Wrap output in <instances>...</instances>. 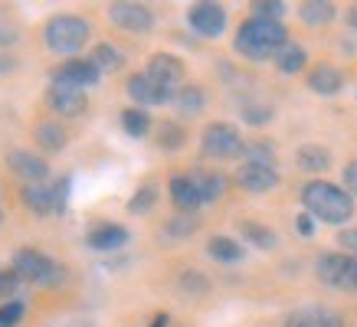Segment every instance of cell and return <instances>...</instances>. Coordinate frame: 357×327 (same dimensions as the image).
<instances>
[{"label": "cell", "mask_w": 357, "mask_h": 327, "mask_svg": "<svg viewBox=\"0 0 357 327\" xmlns=\"http://www.w3.org/2000/svg\"><path fill=\"white\" fill-rule=\"evenodd\" d=\"M289 46V33L279 20H259V17H249L243 20L236 33V49L246 59H275Z\"/></svg>", "instance_id": "6da1fadb"}, {"label": "cell", "mask_w": 357, "mask_h": 327, "mask_svg": "<svg viewBox=\"0 0 357 327\" xmlns=\"http://www.w3.org/2000/svg\"><path fill=\"white\" fill-rule=\"evenodd\" d=\"M302 203H305V209H308V216L335 223V226L347 223L351 213H354L351 193L341 190V186H335V184H328V180H312V184H305Z\"/></svg>", "instance_id": "7a4b0ae2"}, {"label": "cell", "mask_w": 357, "mask_h": 327, "mask_svg": "<svg viewBox=\"0 0 357 327\" xmlns=\"http://www.w3.org/2000/svg\"><path fill=\"white\" fill-rule=\"evenodd\" d=\"M89 33H92L89 20H82L76 13H59V17H53V20L46 23L43 36L53 53H79L86 46Z\"/></svg>", "instance_id": "3957f363"}, {"label": "cell", "mask_w": 357, "mask_h": 327, "mask_svg": "<svg viewBox=\"0 0 357 327\" xmlns=\"http://www.w3.org/2000/svg\"><path fill=\"white\" fill-rule=\"evenodd\" d=\"M13 272L20 275L23 282H36V285H53L59 282V265H56L50 255L36 249H20L13 255Z\"/></svg>", "instance_id": "277c9868"}, {"label": "cell", "mask_w": 357, "mask_h": 327, "mask_svg": "<svg viewBox=\"0 0 357 327\" xmlns=\"http://www.w3.org/2000/svg\"><path fill=\"white\" fill-rule=\"evenodd\" d=\"M144 76L151 79L154 86L161 88L167 98H174L181 88H184V63L177 56H167V53H158L151 56V63L144 69Z\"/></svg>", "instance_id": "5b68a950"}, {"label": "cell", "mask_w": 357, "mask_h": 327, "mask_svg": "<svg viewBox=\"0 0 357 327\" xmlns=\"http://www.w3.org/2000/svg\"><path fill=\"white\" fill-rule=\"evenodd\" d=\"M204 154L210 157H236L243 154V138L227 121H213L204 128Z\"/></svg>", "instance_id": "8992f818"}, {"label": "cell", "mask_w": 357, "mask_h": 327, "mask_svg": "<svg viewBox=\"0 0 357 327\" xmlns=\"http://www.w3.org/2000/svg\"><path fill=\"white\" fill-rule=\"evenodd\" d=\"M109 20L128 33H148L154 26V13L148 7H141V3L121 0V3H112L109 7Z\"/></svg>", "instance_id": "52a82bcc"}, {"label": "cell", "mask_w": 357, "mask_h": 327, "mask_svg": "<svg viewBox=\"0 0 357 327\" xmlns=\"http://www.w3.org/2000/svg\"><path fill=\"white\" fill-rule=\"evenodd\" d=\"M98 76H102V72H98L89 59H69V63H63L53 72V86H69V88H82V92H86L89 86L98 82Z\"/></svg>", "instance_id": "ba28073f"}, {"label": "cell", "mask_w": 357, "mask_h": 327, "mask_svg": "<svg viewBox=\"0 0 357 327\" xmlns=\"http://www.w3.org/2000/svg\"><path fill=\"white\" fill-rule=\"evenodd\" d=\"M66 184H69V180H63V184H59V190H53V186H43V184H26V186H23V203H26L33 213L50 216V213H56V209L63 207Z\"/></svg>", "instance_id": "9c48e42d"}, {"label": "cell", "mask_w": 357, "mask_h": 327, "mask_svg": "<svg viewBox=\"0 0 357 327\" xmlns=\"http://www.w3.org/2000/svg\"><path fill=\"white\" fill-rule=\"evenodd\" d=\"M236 184L249 193H269L279 186V174L275 167H262V164H239L236 170Z\"/></svg>", "instance_id": "30bf717a"}, {"label": "cell", "mask_w": 357, "mask_h": 327, "mask_svg": "<svg viewBox=\"0 0 357 327\" xmlns=\"http://www.w3.org/2000/svg\"><path fill=\"white\" fill-rule=\"evenodd\" d=\"M187 20L200 36H220L227 26V10L220 3H197V7H190Z\"/></svg>", "instance_id": "8fae6325"}, {"label": "cell", "mask_w": 357, "mask_h": 327, "mask_svg": "<svg viewBox=\"0 0 357 327\" xmlns=\"http://www.w3.org/2000/svg\"><path fill=\"white\" fill-rule=\"evenodd\" d=\"M351 259H354V255H347V252H325V255L318 259V265H314V275H318L325 285L341 288L347 269H351Z\"/></svg>", "instance_id": "7c38bea8"}, {"label": "cell", "mask_w": 357, "mask_h": 327, "mask_svg": "<svg viewBox=\"0 0 357 327\" xmlns=\"http://www.w3.org/2000/svg\"><path fill=\"white\" fill-rule=\"evenodd\" d=\"M285 327H344V321L331 308H302L285 317Z\"/></svg>", "instance_id": "4fadbf2b"}, {"label": "cell", "mask_w": 357, "mask_h": 327, "mask_svg": "<svg viewBox=\"0 0 357 327\" xmlns=\"http://www.w3.org/2000/svg\"><path fill=\"white\" fill-rule=\"evenodd\" d=\"M86 242L92 249H102V252H112V249H121L128 242V229L119 226V223H98V226L89 229Z\"/></svg>", "instance_id": "5bb4252c"}, {"label": "cell", "mask_w": 357, "mask_h": 327, "mask_svg": "<svg viewBox=\"0 0 357 327\" xmlns=\"http://www.w3.org/2000/svg\"><path fill=\"white\" fill-rule=\"evenodd\" d=\"M50 105L56 115L73 118L79 111H86V92L82 88H69V86H53L50 88Z\"/></svg>", "instance_id": "9a60e30c"}, {"label": "cell", "mask_w": 357, "mask_h": 327, "mask_svg": "<svg viewBox=\"0 0 357 327\" xmlns=\"http://www.w3.org/2000/svg\"><path fill=\"white\" fill-rule=\"evenodd\" d=\"M10 170L17 177H23L26 184H40L46 174H50V167H46L43 157H36L30 151H10Z\"/></svg>", "instance_id": "2e32d148"}, {"label": "cell", "mask_w": 357, "mask_h": 327, "mask_svg": "<svg viewBox=\"0 0 357 327\" xmlns=\"http://www.w3.org/2000/svg\"><path fill=\"white\" fill-rule=\"evenodd\" d=\"M171 200L177 209H184V213H194L200 203H204V196H200V190H197V184L190 180V174H177L171 177Z\"/></svg>", "instance_id": "e0dca14e"}, {"label": "cell", "mask_w": 357, "mask_h": 327, "mask_svg": "<svg viewBox=\"0 0 357 327\" xmlns=\"http://www.w3.org/2000/svg\"><path fill=\"white\" fill-rule=\"evenodd\" d=\"M308 86H312V92H318V95H335V92L344 88V76H341V69H335L331 63H321L312 69Z\"/></svg>", "instance_id": "ac0fdd59"}, {"label": "cell", "mask_w": 357, "mask_h": 327, "mask_svg": "<svg viewBox=\"0 0 357 327\" xmlns=\"http://www.w3.org/2000/svg\"><path fill=\"white\" fill-rule=\"evenodd\" d=\"M128 95L135 98L138 105H161V102H167V95H164L161 88L154 86L144 72H138V76L128 79Z\"/></svg>", "instance_id": "d6986e66"}, {"label": "cell", "mask_w": 357, "mask_h": 327, "mask_svg": "<svg viewBox=\"0 0 357 327\" xmlns=\"http://www.w3.org/2000/svg\"><path fill=\"white\" fill-rule=\"evenodd\" d=\"M190 180L197 184L204 203H213V200H220V196L227 193V177L217 174V170H197V174H190Z\"/></svg>", "instance_id": "ffe728a7"}, {"label": "cell", "mask_w": 357, "mask_h": 327, "mask_svg": "<svg viewBox=\"0 0 357 327\" xmlns=\"http://www.w3.org/2000/svg\"><path fill=\"white\" fill-rule=\"evenodd\" d=\"M295 161H298L302 170H325L328 164H331V154L325 147H318V144H305V147H298Z\"/></svg>", "instance_id": "44dd1931"}, {"label": "cell", "mask_w": 357, "mask_h": 327, "mask_svg": "<svg viewBox=\"0 0 357 327\" xmlns=\"http://www.w3.org/2000/svg\"><path fill=\"white\" fill-rule=\"evenodd\" d=\"M89 63L96 65L98 72H115L125 59H121V53L112 43H98L96 49H92V56H89Z\"/></svg>", "instance_id": "7402d4cb"}, {"label": "cell", "mask_w": 357, "mask_h": 327, "mask_svg": "<svg viewBox=\"0 0 357 327\" xmlns=\"http://www.w3.org/2000/svg\"><path fill=\"white\" fill-rule=\"evenodd\" d=\"M174 105H177V111L181 115H197V111L206 105V95H204V88H197V86H184L177 95H174Z\"/></svg>", "instance_id": "603a6c76"}, {"label": "cell", "mask_w": 357, "mask_h": 327, "mask_svg": "<svg viewBox=\"0 0 357 327\" xmlns=\"http://www.w3.org/2000/svg\"><path fill=\"white\" fill-rule=\"evenodd\" d=\"M206 252L220 262H239L243 259V246H239L236 239H229V236H213L210 246H206Z\"/></svg>", "instance_id": "cb8c5ba5"}, {"label": "cell", "mask_w": 357, "mask_h": 327, "mask_svg": "<svg viewBox=\"0 0 357 327\" xmlns=\"http://www.w3.org/2000/svg\"><path fill=\"white\" fill-rule=\"evenodd\" d=\"M305 23H312V26H325V23L335 20V7L325 3V0H312V3H302V10H298Z\"/></svg>", "instance_id": "d4e9b609"}, {"label": "cell", "mask_w": 357, "mask_h": 327, "mask_svg": "<svg viewBox=\"0 0 357 327\" xmlns=\"http://www.w3.org/2000/svg\"><path fill=\"white\" fill-rule=\"evenodd\" d=\"M36 141H40V147H46V151H59L66 144V131L56 125V121H40L36 125Z\"/></svg>", "instance_id": "484cf974"}, {"label": "cell", "mask_w": 357, "mask_h": 327, "mask_svg": "<svg viewBox=\"0 0 357 327\" xmlns=\"http://www.w3.org/2000/svg\"><path fill=\"white\" fill-rule=\"evenodd\" d=\"M239 232H243V239H249L252 246H259V249H272L275 246V232L259 223H239Z\"/></svg>", "instance_id": "4316f807"}, {"label": "cell", "mask_w": 357, "mask_h": 327, "mask_svg": "<svg viewBox=\"0 0 357 327\" xmlns=\"http://www.w3.org/2000/svg\"><path fill=\"white\" fill-rule=\"evenodd\" d=\"M305 63H308V56H305L302 46H285L279 56H275V65H279L282 72H298V69H305Z\"/></svg>", "instance_id": "83f0119b"}, {"label": "cell", "mask_w": 357, "mask_h": 327, "mask_svg": "<svg viewBox=\"0 0 357 327\" xmlns=\"http://www.w3.org/2000/svg\"><path fill=\"white\" fill-rule=\"evenodd\" d=\"M243 164H262V167H272V157H275V151H272L266 141H249L243 144Z\"/></svg>", "instance_id": "f1b7e54d"}, {"label": "cell", "mask_w": 357, "mask_h": 327, "mask_svg": "<svg viewBox=\"0 0 357 327\" xmlns=\"http://www.w3.org/2000/svg\"><path fill=\"white\" fill-rule=\"evenodd\" d=\"M121 125H125V131H128L131 138H144L148 128H151V118H148L144 109H128L121 115Z\"/></svg>", "instance_id": "f546056e"}, {"label": "cell", "mask_w": 357, "mask_h": 327, "mask_svg": "<svg viewBox=\"0 0 357 327\" xmlns=\"http://www.w3.org/2000/svg\"><path fill=\"white\" fill-rule=\"evenodd\" d=\"M154 200H158V190H154V184H144L138 193L128 200V213H135V216H141V213H151Z\"/></svg>", "instance_id": "4dcf8cb0"}, {"label": "cell", "mask_w": 357, "mask_h": 327, "mask_svg": "<svg viewBox=\"0 0 357 327\" xmlns=\"http://www.w3.org/2000/svg\"><path fill=\"white\" fill-rule=\"evenodd\" d=\"M194 229H197V216H194V213H181V216L174 219V223H167L164 236H171V239H181V236H190Z\"/></svg>", "instance_id": "1f68e13d"}, {"label": "cell", "mask_w": 357, "mask_h": 327, "mask_svg": "<svg viewBox=\"0 0 357 327\" xmlns=\"http://www.w3.org/2000/svg\"><path fill=\"white\" fill-rule=\"evenodd\" d=\"M282 13H285V3H279V0H259V3L252 7V17H259V20L282 23Z\"/></svg>", "instance_id": "d6a6232c"}, {"label": "cell", "mask_w": 357, "mask_h": 327, "mask_svg": "<svg viewBox=\"0 0 357 327\" xmlns=\"http://www.w3.org/2000/svg\"><path fill=\"white\" fill-rule=\"evenodd\" d=\"M23 317V305L20 301H7V305L0 308V327H17Z\"/></svg>", "instance_id": "836d02e7"}, {"label": "cell", "mask_w": 357, "mask_h": 327, "mask_svg": "<svg viewBox=\"0 0 357 327\" xmlns=\"http://www.w3.org/2000/svg\"><path fill=\"white\" fill-rule=\"evenodd\" d=\"M161 144L164 147H181L184 144V131L177 128V125H161Z\"/></svg>", "instance_id": "e575fe53"}, {"label": "cell", "mask_w": 357, "mask_h": 327, "mask_svg": "<svg viewBox=\"0 0 357 327\" xmlns=\"http://www.w3.org/2000/svg\"><path fill=\"white\" fill-rule=\"evenodd\" d=\"M243 118H246L249 125H266V121L272 118V109H266V105H246V109H243Z\"/></svg>", "instance_id": "d590c367"}, {"label": "cell", "mask_w": 357, "mask_h": 327, "mask_svg": "<svg viewBox=\"0 0 357 327\" xmlns=\"http://www.w3.org/2000/svg\"><path fill=\"white\" fill-rule=\"evenodd\" d=\"M20 275L17 272H0V298H13L17 294V288H20Z\"/></svg>", "instance_id": "8d00e7d4"}, {"label": "cell", "mask_w": 357, "mask_h": 327, "mask_svg": "<svg viewBox=\"0 0 357 327\" xmlns=\"http://www.w3.org/2000/svg\"><path fill=\"white\" fill-rule=\"evenodd\" d=\"M344 186H347V193L357 196V157L344 167Z\"/></svg>", "instance_id": "74e56055"}, {"label": "cell", "mask_w": 357, "mask_h": 327, "mask_svg": "<svg viewBox=\"0 0 357 327\" xmlns=\"http://www.w3.org/2000/svg\"><path fill=\"white\" fill-rule=\"evenodd\" d=\"M337 242H341L344 252H354V259H357V229H344V232L337 236Z\"/></svg>", "instance_id": "f35d334b"}, {"label": "cell", "mask_w": 357, "mask_h": 327, "mask_svg": "<svg viewBox=\"0 0 357 327\" xmlns=\"http://www.w3.org/2000/svg\"><path fill=\"white\" fill-rule=\"evenodd\" d=\"M181 285H184V288H197V294L206 292V282L200 278V275H184V278H181Z\"/></svg>", "instance_id": "ab89813d"}, {"label": "cell", "mask_w": 357, "mask_h": 327, "mask_svg": "<svg viewBox=\"0 0 357 327\" xmlns=\"http://www.w3.org/2000/svg\"><path fill=\"white\" fill-rule=\"evenodd\" d=\"M341 288H351V292H357V259H351V269H347L344 285H341Z\"/></svg>", "instance_id": "60d3db41"}, {"label": "cell", "mask_w": 357, "mask_h": 327, "mask_svg": "<svg viewBox=\"0 0 357 327\" xmlns=\"http://www.w3.org/2000/svg\"><path fill=\"white\" fill-rule=\"evenodd\" d=\"M295 226H298V232L312 236V216H308V213H305V216H298V223H295Z\"/></svg>", "instance_id": "b9f144b4"}, {"label": "cell", "mask_w": 357, "mask_h": 327, "mask_svg": "<svg viewBox=\"0 0 357 327\" xmlns=\"http://www.w3.org/2000/svg\"><path fill=\"white\" fill-rule=\"evenodd\" d=\"M347 23H351V30H357V7L347 13Z\"/></svg>", "instance_id": "7bdbcfd3"}, {"label": "cell", "mask_w": 357, "mask_h": 327, "mask_svg": "<svg viewBox=\"0 0 357 327\" xmlns=\"http://www.w3.org/2000/svg\"><path fill=\"white\" fill-rule=\"evenodd\" d=\"M69 327H96V324H92V321H73Z\"/></svg>", "instance_id": "ee69618b"}, {"label": "cell", "mask_w": 357, "mask_h": 327, "mask_svg": "<svg viewBox=\"0 0 357 327\" xmlns=\"http://www.w3.org/2000/svg\"><path fill=\"white\" fill-rule=\"evenodd\" d=\"M7 40H13V33H3V30H0V43H7Z\"/></svg>", "instance_id": "f6af8a7d"}, {"label": "cell", "mask_w": 357, "mask_h": 327, "mask_svg": "<svg viewBox=\"0 0 357 327\" xmlns=\"http://www.w3.org/2000/svg\"><path fill=\"white\" fill-rule=\"evenodd\" d=\"M164 324H167V317H164V314L158 317V321H154V327H164Z\"/></svg>", "instance_id": "bcb514c9"}]
</instances>
